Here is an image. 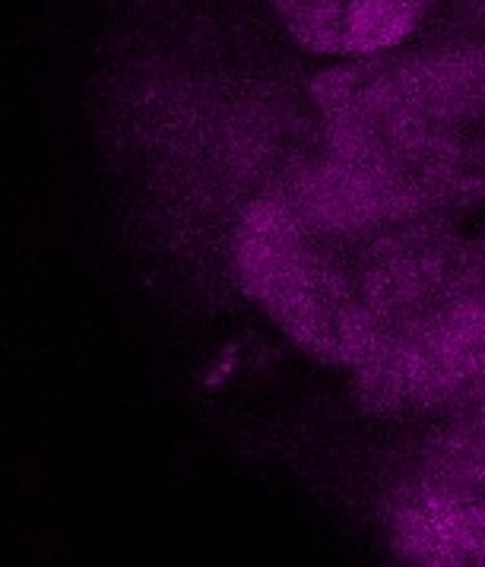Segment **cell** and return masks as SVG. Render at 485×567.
<instances>
[{"label":"cell","instance_id":"obj_1","mask_svg":"<svg viewBox=\"0 0 485 567\" xmlns=\"http://www.w3.org/2000/svg\"><path fill=\"white\" fill-rule=\"evenodd\" d=\"M289 42L323 64L388 58L416 45L438 10L432 0H270Z\"/></svg>","mask_w":485,"mask_h":567}]
</instances>
